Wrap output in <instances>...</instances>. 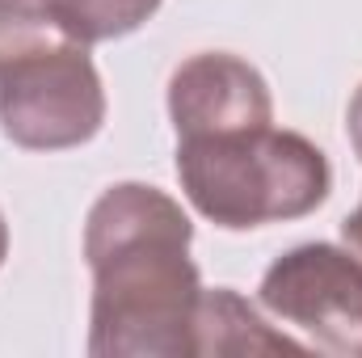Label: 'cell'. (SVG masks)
<instances>
[{"instance_id": "cell-10", "label": "cell", "mask_w": 362, "mask_h": 358, "mask_svg": "<svg viewBox=\"0 0 362 358\" xmlns=\"http://www.w3.org/2000/svg\"><path fill=\"white\" fill-rule=\"evenodd\" d=\"M8 258V224H4V211H0V266Z\"/></svg>"}, {"instance_id": "cell-8", "label": "cell", "mask_w": 362, "mask_h": 358, "mask_svg": "<svg viewBox=\"0 0 362 358\" xmlns=\"http://www.w3.org/2000/svg\"><path fill=\"white\" fill-rule=\"evenodd\" d=\"M341 241H346V249H350L354 258H362V202L341 219Z\"/></svg>"}, {"instance_id": "cell-6", "label": "cell", "mask_w": 362, "mask_h": 358, "mask_svg": "<svg viewBox=\"0 0 362 358\" xmlns=\"http://www.w3.org/2000/svg\"><path fill=\"white\" fill-rule=\"evenodd\" d=\"M308 342H295L291 333L270 329L257 308L236 295L232 287H215L198 295V312H194V342L189 354H303Z\"/></svg>"}, {"instance_id": "cell-5", "label": "cell", "mask_w": 362, "mask_h": 358, "mask_svg": "<svg viewBox=\"0 0 362 358\" xmlns=\"http://www.w3.org/2000/svg\"><path fill=\"white\" fill-rule=\"evenodd\" d=\"M169 118L177 139L228 135L274 122V97L266 76L228 51L189 55L169 76Z\"/></svg>"}, {"instance_id": "cell-4", "label": "cell", "mask_w": 362, "mask_h": 358, "mask_svg": "<svg viewBox=\"0 0 362 358\" xmlns=\"http://www.w3.org/2000/svg\"><path fill=\"white\" fill-rule=\"evenodd\" d=\"M262 308L312 350L362 358V258L337 245H299L282 253L257 287Z\"/></svg>"}, {"instance_id": "cell-2", "label": "cell", "mask_w": 362, "mask_h": 358, "mask_svg": "<svg viewBox=\"0 0 362 358\" xmlns=\"http://www.w3.org/2000/svg\"><path fill=\"white\" fill-rule=\"evenodd\" d=\"M177 181L202 219L249 232L312 215L333 190V169L308 135L253 127L177 139Z\"/></svg>"}, {"instance_id": "cell-9", "label": "cell", "mask_w": 362, "mask_h": 358, "mask_svg": "<svg viewBox=\"0 0 362 358\" xmlns=\"http://www.w3.org/2000/svg\"><path fill=\"white\" fill-rule=\"evenodd\" d=\"M346 131H350L354 152L362 156V85H358V93L350 97V110H346Z\"/></svg>"}, {"instance_id": "cell-3", "label": "cell", "mask_w": 362, "mask_h": 358, "mask_svg": "<svg viewBox=\"0 0 362 358\" xmlns=\"http://www.w3.org/2000/svg\"><path fill=\"white\" fill-rule=\"evenodd\" d=\"M105 122L89 47L59 30L42 0H0V131L25 152L81 148Z\"/></svg>"}, {"instance_id": "cell-7", "label": "cell", "mask_w": 362, "mask_h": 358, "mask_svg": "<svg viewBox=\"0 0 362 358\" xmlns=\"http://www.w3.org/2000/svg\"><path fill=\"white\" fill-rule=\"evenodd\" d=\"M42 4L59 21V30L85 47L135 34L160 8V0H42Z\"/></svg>"}, {"instance_id": "cell-1", "label": "cell", "mask_w": 362, "mask_h": 358, "mask_svg": "<svg viewBox=\"0 0 362 358\" xmlns=\"http://www.w3.org/2000/svg\"><path fill=\"white\" fill-rule=\"evenodd\" d=\"M189 215L156 185L118 181L89 207L93 358H194L202 278L189 262Z\"/></svg>"}]
</instances>
